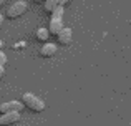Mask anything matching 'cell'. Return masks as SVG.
Here are the masks:
<instances>
[{
	"label": "cell",
	"mask_w": 131,
	"mask_h": 126,
	"mask_svg": "<svg viewBox=\"0 0 131 126\" xmlns=\"http://www.w3.org/2000/svg\"><path fill=\"white\" fill-rule=\"evenodd\" d=\"M33 2H37V3H40V2H45V0H33Z\"/></svg>",
	"instance_id": "cell-15"
},
{
	"label": "cell",
	"mask_w": 131,
	"mask_h": 126,
	"mask_svg": "<svg viewBox=\"0 0 131 126\" xmlns=\"http://www.w3.org/2000/svg\"><path fill=\"white\" fill-rule=\"evenodd\" d=\"M8 2H10V0H0V7L5 5V3H8Z\"/></svg>",
	"instance_id": "cell-13"
},
{
	"label": "cell",
	"mask_w": 131,
	"mask_h": 126,
	"mask_svg": "<svg viewBox=\"0 0 131 126\" xmlns=\"http://www.w3.org/2000/svg\"><path fill=\"white\" fill-rule=\"evenodd\" d=\"M57 37H58V43L67 47V45H70V43H71V38H73V30H71L70 27H63V30H61Z\"/></svg>",
	"instance_id": "cell-6"
},
{
	"label": "cell",
	"mask_w": 131,
	"mask_h": 126,
	"mask_svg": "<svg viewBox=\"0 0 131 126\" xmlns=\"http://www.w3.org/2000/svg\"><path fill=\"white\" fill-rule=\"evenodd\" d=\"M50 35H51V33H50V30H48V28H43V27H40V28L35 32L37 40H38V42H43V43L48 40V37H50Z\"/></svg>",
	"instance_id": "cell-8"
},
{
	"label": "cell",
	"mask_w": 131,
	"mask_h": 126,
	"mask_svg": "<svg viewBox=\"0 0 131 126\" xmlns=\"http://www.w3.org/2000/svg\"><path fill=\"white\" fill-rule=\"evenodd\" d=\"M70 2H71V0H60V5H61V7H67Z\"/></svg>",
	"instance_id": "cell-11"
},
{
	"label": "cell",
	"mask_w": 131,
	"mask_h": 126,
	"mask_svg": "<svg viewBox=\"0 0 131 126\" xmlns=\"http://www.w3.org/2000/svg\"><path fill=\"white\" fill-rule=\"evenodd\" d=\"M23 101H5V103L0 105V114L2 113H20V111L23 110Z\"/></svg>",
	"instance_id": "cell-4"
},
{
	"label": "cell",
	"mask_w": 131,
	"mask_h": 126,
	"mask_svg": "<svg viewBox=\"0 0 131 126\" xmlns=\"http://www.w3.org/2000/svg\"><path fill=\"white\" fill-rule=\"evenodd\" d=\"M2 23H3V15L0 13V27H2Z\"/></svg>",
	"instance_id": "cell-14"
},
{
	"label": "cell",
	"mask_w": 131,
	"mask_h": 126,
	"mask_svg": "<svg viewBox=\"0 0 131 126\" xmlns=\"http://www.w3.org/2000/svg\"><path fill=\"white\" fill-rule=\"evenodd\" d=\"M45 12H48V13H51L53 12L55 8H57V7H60V0H45Z\"/></svg>",
	"instance_id": "cell-9"
},
{
	"label": "cell",
	"mask_w": 131,
	"mask_h": 126,
	"mask_svg": "<svg viewBox=\"0 0 131 126\" xmlns=\"http://www.w3.org/2000/svg\"><path fill=\"white\" fill-rule=\"evenodd\" d=\"M2 47H3V42H2V40H0V50H2Z\"/></svg>",
	"instance_id": "cell-16"
},
{
	"label": "cell",
	"mask_w": 131,
	"mask_h": 126,
	"mask_svg": "<svg viewBox=\"0 0 131 126\" xmlns=\"http://www.w3.org/2000/svg\"><path fill=\"white\" fill-rule=\"evenodd\" d=\"M63 13H65V7H57V8L51 12V18H50V25H48V30H50L51 35H58V33L63 30Z\"/></svg>",
	"instance_id": "cell-1"
},
{
	"label": "cell",
	"mask_w": 131,
	"mask_h": 126,
	"mask_svg": "<svg viewBox=\"0 0 131 126\" xmlns=\"http://www.w3.org/2000/svg\"><path fill=\"white\" fill-rule=\"evenodd\" d=\"M20 121V113H2L0 114V126H12Z\"/></svg>",
	"instance_id": "cell-5"
},
{
	"label": "cell",
	"mask_w": 131,
	"mask_h": 126,
	"mask_svg": "<svg viewBox=\"0 0 131 126\" xmlns=\"http://www.w3.org/2000/svg\"><path fill=\"white\" fill-rule=\"evenodd\" d=\"M22 101H23V105H25L30 111H33V113H42V111L45 110V101L42 100V98H38L37 95L30 93V91L23 93Z\"/></svg>",
	"instance_id": "cell-2"
},
{
	"label": "cell",
	"mask_w": 131,
	"mask_h": 126,
	"mask_svg": "<svg viewBox=\"0 0 131 126\" xmlns=\"http://www.w3.org/2000/svg\"><path fill=\"white\" fill-rule=\"evenodd\" d=\"M55 53H57V45H55V43L45 42V45H42V48H40V55H42L43 58H51Z\"/></svg>",
	"instance_id": "cell-7"
},
{
	"label": "cell",
	"mask_w": 131,
	"mask_h": 126,
	"mask_svg": "<svg viewBox=\"0 0 131 126\" xmlns=\"http://www.w3.org/2000/svg\"><path fill=\"white\" fill-rule=\"evenodd\" d=\"M3 73H5V70H3V66L0 65V80H2V76H3Z\"/></svg>",
	"instance_id": "cell-12"
},
{
	"label": "cell",
	"mask_w": 131,
	"mask_h": 126,
	"mask_svg": "<svg viewBox=\"0 0 131 126\" xmlns=\"http://www.w3.org/2000/svg\"><path fill=\"white\" fill-rule=\"evenodd\" d=\"M5 63H7V55L2 52V50H0V65H2V66H5Z\"/></svg>",
	"instance_id": "cell-10"
},
{
	"label": "cell",
	"mask_w": 131,
	"mask_h": 126,
	"mask_svg": "<svg viewBox=\"0 0 131 126\" xmlns=\"http://www.w3.org/2000/svg\"><path fill=\"white\" fill-rule=\"evenodd\" d=\"M27 8H28L27 2H23V0H17V2H13L12 5H8L5 15H7V18H10V20L18 18V17H22L23 13L27 12Z\"/></svg>",
	"instance_id": "cell-3"
}]
</instances>
